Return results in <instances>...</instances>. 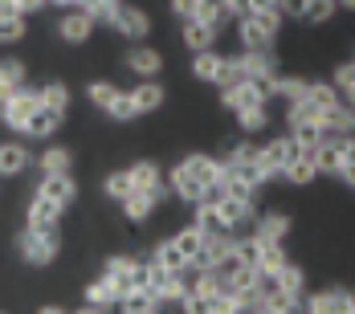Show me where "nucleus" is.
Returning a JSON list of instances; mask_svg holds the SVG:
<instances>
[{
  "mask_svg": "<svg viewBox=\"0 0 355 314\" xmlns=\"http://www.w3.org/2000/svg\"><path fill=\"white\" fill-rule=\"evenodd\" d=\"M220 180H225V164H220V155L192 151V155L176 159V168L168 172V192L180 196L184 204L196 209V204H205V196L213 192Z\"/></svg>",
  "mask_w": 355,
  "mask_h": 314,
  "instance_id": "nucleus-1",
  "label": "nucleus"
},
{
  "mask_svg": "<svg viewBox=\"0 0 355 314\" xmlns=\"http://www.w3.org/2000/svg\"><path fill=\"white\" fill-rule=\"evenodd\" d=\"M282 21L286 17H278V12H245L241 21H233L237 25L233 33L245 53H274V45L282 37Z\"/></svg>",
  "mask_w": 355,
  "mask_h": 314,
  "instance_id": "nucleus-2",
  "label": "nucleus"
},
{
  "mask_svg": "<svg viewBox=\"0 0 355 314\" xmlns=\"http://www.w3.org/2000/svg\"><path fill=\"white\" fill-rule=\"evenodd\" d=\"M216 216V233H237V237H245L249 229H253V220H257V196H220L209 204Z\"/></svg>",
  "mask_w": 355,
  "mask_h": 314,
  "instance_id": "nucleus-3",
  "label": "nucleus"
},
{
  "mask_svg": "<svg viewBox=\"0 0 355 314\" xmlns=\"http://www.w3.org/2000/svg\"><path fill=\"white\" fill-rule=\"evenodd\" d=\"M62 253V233L58 229H21L17 233V257L29 265H53Z\"/></svg>",
  "mask_w": 355,
  "mask_h": 314,
  "instance_id": "nucleus-4",
  "label": "nucleus"
},
{
  "mask_svg": "<svg viewBox=\"0 0 355 314\" xmlns=\"http://www.w3.org/2000/svg\"><path fill=\"white\" fill-rule=\"evenodd\" d=\"M86 98L98 106L110 123H135V119H139V114H135V106H131V94H127L123 86L107 82V78H94V82L86 86Z\"/></svg>",
  "mask_w": 355,
  "mask_h": 314,
  "instance_id": "nucleus-5",
  "label": "nucleus"
},
{
  "mask_svg": "<svg viewBox=\"0 0 355 314\" xmlns=\"http://www.w3.org/2000/svg\"><path fill=\"white\" fill-rule=\"evenodd\" d=\"M151 12L147 8H139V4H114V12H110V21H107V29L110 33H119V37H127L131 45H139V41H147L151 37Z\"/></svg>",
  "mask_w": 355,
  "mask_h": 314,
  "instance_id": "nucleus-6",
  "label": "nucleus"
},
{
  "mask_svg": "<svg viewBox=\"0 0 355 314\" xmlns=\"http://www.w3.org/2000/svg\"><path fill=\"white\" fill-rule=\"evenodd\" d=\"M294 155H298V143L290 139V135H274V139L257 143V164H261V175H266V184L282 180Z\"/></svg>",
  "mask_w": 355,
  "mask_h": 314,
  "instance_id": "nucleus-7",
  "label": "nucleus"
},
{
  "mask_svg": "<svg viewBox=\"0 0 355 314\" xmlns=\"http://www.w3.org/2000/svg\"><path fill=\"white\" fill-rule=\"evenodd\" d=\"M220 106L237 119L253 106H270V86H257V82H237V86H225L220 90Z\"/></svg>",
  "mask_w": 355,
  "mask_h": 314,
  "instance_id": "nucleus-8",
  "label": "nucleus"
},
{
  "mask_svg": "<svg viewBox=\"0 0 355 314\" xmlns=\"http://www.w3.org/2000/svg\"><path fill=\"white\" fill-rule=\"evenodd\" d=\"M355 311V290L347 286H322L306 294V314H352Z\"/></svg>",
  "mask_w": 355,
  "mask_h": 314,
  "instance_id": "nucleus-9",
  "label": "nucleus"
},
{
  "mask_svg": "<svg viewBox=\"0 0 355 314\" xmlns=\"http://www.w3.org/2000/svg\"><path fill=\"white\" fill-rule=\"evenodd\" d=\"M233 62H237V73H241V82H257V86H270L274 78H278V53H233Z\"/></svg>",
  "mask_w": 355,
  "mask_h": 314,
  "instance_id": "nucleus-10",
  "label": "nucleus"
},
{
  "mask_svg": "<svg viewBox=\"0 0 355 314\" xmlns=\"http://www.w3.org/2000/svg\"><path fill=\"white\" fill-rule=\"evenodd\" d=\"M131 175V192H139V196H155V200H164L168 196V175L159 164H151V159H139V164H131L127 168Z\"/></svg>",
  "mask_w": 355,
  "mask_h": 314,
  "instance_id": "nucleus-11",
  "label": "nucleus"
},
{
  "mask_svg": "<svg viewBox=\"0 0 355 314\" xmlns=\"http://www.w3.org/2000/svg\"><path fill=\"white\" fill-rule=\"evenodd\" d=\"M37 103H41L37 86H25V90H17L8 103H0V123H4L8 131H17V135H21V127L29 123V114L37 110Z\"/></svg>",
  "mask_w": 355,
  "mask_h": 314,
  "instance_id": "nucleus-12",
  "label": "nucleus"
},
{
  "mask_svg": "<svg viewBox=\"0 0 355 314\" xmlns=\"http://www.w3.org/2000/svg\"><path fill=\"white\" fill-rule=\"evenodd\" d=\"M192 78L205 82V86H213V90H220L225 78H229V53H220V49L192 53Z\"/></svg>",
  "mask_w": 355,
  "mask_h": 314,
  "instance_id": "nucleus-13",
  "label": "nucleus"
},
{
  "mask_svg": "<svg viewBox=\"0 0 355 314\" xmlns=\"http://www.w3.org/2000/svg\"><path fill=\"white\" fill-rule=\"evenodd\" d=\"M123 286L114 278H107V274H98V278H90L86 286H82V302L86 306H98V311H114V306H123Z\"/></svg>",
  "mask_w": 355,
  "mask_h": 314,
  "instance_id": "nucleus-14",
  "label": "nucleus"
},
{
  "mask_svg": "<svg viewBox=\"0 0 355 314\" xmlns=\"http://www.w3.org/2000/svg\"><path fill=\"white\" fill-rule=\"evenodd\" d=\"M180 41H184L188 53H209L220 41V29L209 25V21H200V17H192V21H180Z\"/></svg>",
  "mask_w": 355,
  "mask_h": 314,
  "instance_id": "nucleus-15",
  "label": "nucleus"
},
{
  "mask_svg": "<svg viewBox=\"0 0 355 314\" xmlns=\"http://www.w3.org/2000/svg\"><path fill=\"white\" fill-rule=\"evenodd\" d=\"M33 192L45 196V200H53L58 209H66V212L78 204V180H73V175H41Z\"/></svg>",
  "mask_w": 355,
  "mask_h": 314,
  "instance_id": "nucleus-16",
  "label": "nucleus"
},
{
  "mask_svg": "<svg viewBox=\"0 0 355 314\" xmlns=\"http://www.w3.org/2000/svg\"><path fill=\"white\" fill-rule=\"evenodd\" d=\"M94 29H98V21H94L86 8H66L62 21H58V37H62L66 45H82V41H90Z\"/></svg>",
  "mask_w": 355,
  "mask_h": 314,
  "instance_id": "nucleus-17",
  "label": "nucleus"
},
{
  "mask_svg": "<svg viewBox=\"0 0 355 314\" xmlns=\"http://www.w3.org/2000/svg\"><path fill=\"white\" fill-rule=\"evenodd\" d=\"M249 237L270 241V245H286V237H290V212H278V209L257 212V220H253Z\"/></svg>",
  "mask_w": 355,
  "mask_h": 314,
  "instance_id": "nucleus-18",
  "label": "nucleus"
},
{
  "mask_svg": "<svg viewBox=\"0 0 355 314\" xmlns=\"http://www.w3.org/2000/svg\"><path fill=\"white\" fill-rule=\"evenodd\" d=\"M33 151L25 147L21 139H4L0 143V180H17V175H25L33 168Z\"/></svg>",
  "mask_w": 355,
  "mask_h": 314,
  "instance_id": "nucleus-19",
  "label": "nucleus"
},
{
  "mask_svg": "<svg viewBox=\"0 0 355 314\" xmlns=\"http://www.w3.org/2000/svg\"><path fill=\"white\" fill-rule=\"evenodd\" d=\"M127 70L135 73L139 82H155V78L164 73V53L139 41V45H131V49H127Z\"/></svg>",
  "mask_w": 355,
  "mask_h": 314,
  "instance_id": "nucleus-20",
  "label": "nucleus"
},
{
  "mask_svg": "<svg viewBox=\"0 0 355 314\" xmlns=\"http://www.w3.org/2000/svg\"><path fill=\"white\" fill-rule=\"evenodd\" d=\"M147 261H151L159 274H192V265H188V257L180 253L176 237H164V241H155V249L147 253Z\"/></svg>",
  "mask_w": 355,
  "mask_h": 314,
  "instance_id": "nucleus-21",
  "label": "nucleus"
},
{
  "mask_svg": "<svg viewBox=\"0 0 355 314\" xmlns=\"http://www.w3.org/2000/svg\"><path fill=\"white\" fill-rule=\"evenodd\" d=\"M62 123H66L62 110H49V106L37 103V110L29 114V123L21 127V139H53V135L62 131Z\"/></svg>",
  "mask_w": 355,
  "mask_h": 314,
  "instance_id": "nucleus-22",
  "label": "nucleus"
},
{
  "mask_svg": "<svg viewBox=\"0 0 355 314\" xmlns=\"http://www.w3.org/2000/svg\"><path fill=\"white\" fill-rule=\"evenodd\" d=\"M355 135V110L343 98L322 110V139H352Z\"/></svg>",
  "mask_w": 355,
  "mask_h": 314,
  "instance_id": "nucleus-23",
  "label": "nucleus"
},
{
  "mask_svg": "<svg viewBox=\"0 0 355 314\" xmlns=\"http://www.w3.org/2000/svg\"><path fill=\"white\" fill-rule=\"evenodd\" d=\"M62 216H66V209H58L53 200H45V196H29V204H25V225L29 229H58L62 225Z\"/></svg>",
  "mask_w": 355,
  "mask_h": 314,
  "instance_id": "nucleus-24",
  "label": "nucleus"
},
{
  "mask_svg": "<svg viewBox=\"0 0 355 314\" xmlns=\"http://www.w3.org/2000/svg\"><path fill=\"white\" fill-rule=\"evenodd\" d=\"M33 164L41 175H73V151L62 143H49L45 151H37Z\"/></svg>",
  "mask_w": 355,
  "mask_h": 314,
  "instance_id": "nucleus-25",
  "label": "nucleus"
},
{
  "mask_svg": "<svg viewBox=\"0 0 355 314\" xmlns=\"http://www.w3.org/2000/svg\"><path fill=\"white\" fill-rule=\"evenodd\" d=\"M29 86V70H25V62H17V58H0V103H8L17 90H25Z\"/></svg>",
  "mask_w": 355,
  "mask_h": 314,
  "instance_id": "nucleus-26",
  "label": "nucleus"
},
{
  "mask_svg": "<svg viewBox=\"0 0 355 314\" xmlns=\"http://www.w3.org/2000/svg\"><path fill=\"white\" fill-rule=\"evenodd\" d=\"M282 180H286V184H294V188H306V184H315V180H319V164H315V151L298 147V155L290 159V168H286Z\"/></svg>",
  "mask_w": 355,
  "mask_h": 314,
  "instance_id": "nucleus-27",
  "label": "nucleus"
},
{
  "mask_svg": "<svg viewBox=\"0 0 355 314\" xmlns=\"http://www.w3.org/2000/svg\"><path fill=\"white\" fill-rule=\"evenodd\" d=\"M127 94H131L135 114H151V110H159V106H164V98H168V90L159 86V78H155V82H135Z\"/></svg>",
  "mask_w": 355,
  "mask_h": 314,
  "instance_id": "nucleus-28",
  "label": "nucleus"
},
{
  "mask_svg": "<svg viewBox=\"0 0 355 314\" xmlns=\"http://www.w3.org/2000/svg\"><path fill=\"white\" fill-rule=\"evenodd\" d=\"M274 294H282L286 302H306V294H311V290H306V270L290 261L282 274H278V290H274Z\"/></svg>",
  "mask_w": 355,
  "mask_h": 314,
  "instance_id": "nucleus-29",
  "label": "nucleus"
},
{
  "mask_svg": "<svg viewBox=\"0 0 355 314\" xmlns=\"http://www.w3.org/2000/svg\"><path fill=\"white\" fill-rule=\"evenodd\" d=\"M302 94H306V78H302V73H278V78L270 82V103L278 98V103L290 106V103H298Z\"/></svg>",
  "mask_w": 355,
  "mask_h": 314,
  "instance_id": "nucleus-30",
  "label": "nucleus"
},
{
  "mask_svg": "<svg viewBox=\"0 0 355 314\" xmlns=\"http://www.w3.org/2000/svg\"><path fill=\"white\" fill-rule=\"evenodd\" d=\"M315 151V164H319V175H339L343 168V139H322Z\"/></svg>",
  "mask_w": 355,
  "mask_h": 314,
  "instance_id": "nucleus-31",
  "label": "nucleus"
},
{
  "mask_svg": "<svg viewBox=\"0 0 355 314\" xmlns=\"http://www.w3.org/2000/svg\"><path fill=\"white\" fill-rule=\"evenodd\" d=\"M119 209H123V216H127L131 225H143V220H151V212L159 209V200H155V196H139V192H131Z\"/></svg>",
  "mask_w": 355,
  "mask_h": 314,
  "instance_id": "nucleus-32",
  "label": "nucleus"
},
{
  "mask_svg": "<svg viewBox=\"0 0 355 314\" xmlns=\"http://www.w3.org/2000/svg\"><path fill=\"white\" fill-rule=\"evenodd\" d=\"M172 237H176L180 253H184V257H188V265H192V261H196V253H200V249H205V237H209V233H205V229H200V225H184V229H176V233H172Z\"/></svg>",
  "mask_w": 355,
  "mask_h": 314,
  "instance_id": "nucleus-33",
  "label": "nucleus"
},
{
  "mask_svg": "<svg viewBox=\"0 0 355 314\" xmlns=\"http://www.w3.org/2000/svg\"><path fill=\"white\" fill-rule=\"evenodd\" d=\"M270 123H274V110H270V106H253V110H245V114H237V127H241V135H245V139L261 135Z\"/></svg>",
  "mask_w": 355,
  "mask_h": 314,
  "instance_id": "nucleus-34",
  "label": "nucleus"
},
{
  "mask_svg": "<svg viewBox=\"0 0 355 314\" xmlns=\"http://www.w3.org/2000/svg\"><path fill=\"white\" fill-rule=\"evenodd\" d=\"M37 94H41V106H49V110H62V114L70 110V86L58 82V78L45 82V86H37Z\"/></svg>",
  "mask_w": 355,
  "mask_h": 314,
  "instance_id": "nucleus-35",
  "label": "nucleus"
},
{
  "mask_svg": "<svg viewBox=\"0 0 355 314\" xmlns=\"http://www.w3.org/2000/svg\"><path fill=\"white\" fill-rule=\"evenodd\" d=\"M335 12H339V8H335V0H302L298 21H306V25H327Z\"/></svg>",
  "mask_w": 355,
  "mask_h": 314,
  "instance_id": "nucleus-36",
  "label": "nucleus"
},
{
  "mask_svg": "<svg viewBox=\"0 0 355 314\" xmlns=\"http://www.w3.org/2000/svg\"><path fill=\"white\" fill-rule=\"evenodd\" d=\"M196 17H200V21H209V25H216V29H225V25L233 21V12H229V0H200Z\"/></svg>",
  "mask_w": 355,
  "mask_h": 314,
  "instance_id": "nucleus-37",
  "label": "nucleus"
},
{
  "mask_svg": "<svg viewBox=\"0 0 355 314\" xmlns=\"http://www.w3.org/2000/svg\"><path fill=\"white\" fill-rule=\"evenodd\" d=\"M103 196H107V200H119V204L131 196V175H127V168H119V172H110L107 180H103Z\"/></svg>",
  "mask_w": 355,
  "mask_h": 314,
  "instance_id": "nucleus-38",
  "label": "nucleus"
},
{
  "mask_svg": "<svg viewBox=\"0 0 355 314\" xmlns=\"http://www.w3.org/2000/svg\"><path fill=\"white\" fill-rule=\"evenodd\" d=\"M49 0H0V17H33V12H41Z\"/></svg>",
  "mask_w": 355,
  "mask_h": 314,
  "instance_id": "nucleus-39",
  "label": "nucleus"
},
{
  "mask_svg": "<svg viewBox=\"0 0 355 314\" xmlns=\"http://www.w3.org/2000/svg\"><path fill=\"white\" fill-rule=\"evenodd\" d=\"M119 314H168V306L164 302H155V298H143V294H131L123 306H119Z\"/></svg>",
  "mask_w": 355,
  "mask_h": 314,
  "instance_id": "nucleus-40",
  "label": "nucleus"
},
{
  "mask_svg": "<svg viewBox=\"0 0 355 314\" xmlns=\"http://www.w3.org/2000/svg\"><path fill=\"white\" fill-rule=\"evenodd\" d=\"M327 82L339 90V98H343V94H352V90H355V62H339V66L331 70V78H327Z\"/></svg>",
  "mask_w": 355,
  "mask_h": 314,
  "instance_id": "nucleus-41",
  "label": "nucleus"
},
{
  "mask_svg": "<svg viewBox=\"0 0 355 314\" xmlns=\"http://www.w3.org/2000/svg\"><path fill=\"white\" fill-rule=\"evenodd\" d=\"M25 33H29L25 17H0V45H17Z\"/></svg>",
  "mask_w": 355,
  "mask_h": 314,
  "instance_id": "nucleus-42",
  "label": "nucleus"
},
{
  "mask_svg": "<svg viewBox=\"0 0 355 314\" xmlns=\"http://www.w3.org/2000/svg\"><path fill=\"white\" fill-rule=\"evenodd\" d=\"M180 314H213V294H196V290H188V298L180 302Z\"/></svg>",
  "mask_w": 355,
  "mask_h": 314,
  "instance_id": "nucleus-43",
  "label": "nucleus"
},
{
  "mask_svg": "<svg viewBox=\"0 0 355 314\" xmlns=\"http://www.w3.org/2000/svg\"><path fill=\"white\" fill-rule=\"evenodd\" d=\"M168 8H172V17H180V21H192L196 8H200V0H168Z\"/></svg>",
  "mask_w": 355,
  "mask_h": 314,
  "instance_id": "nucleus-44",
  "label": "nucleus"
},
{
  "mask_svg": "<svg viewBox=\"0 0 355 314\" xmlns=\"http://www.w3.org/2000/svg\"><path fill=\"white\" fill-rule=\"evenodd\" d=\"M229 12H233V21H241L249 12V0H229Z\"/></svg>",
  "mask_w": 355,
  "mask_h": 314,
  "instance_id": "nucleus-45",
  "label": "nucleus"
},
{
  "mask_svg": "<svg viewBox=\"0 0 355 314\" xmlns=\"http://www.w3.org/2000/svg\"><path fill=\"white\" fill-rule=\"evenodd\" d=\"M49 4H58V8H86L90 0H49Z\"/></svg>",
  "mask_w": 355,
  "mask_h": 314,
  "instance_id": "nucleus-46",
  "label": "nucleus"
},
{
  "mask_svg": "<svg viewBox=\"0 0 355 314\" xmlns=\"http://www.w3.org/2000/svg\"><path fill=\"white\" fill-rule=\"evenodd\" d=\"M37 314H70V311H66V306H53V302H49V306H41Z\"/></svg>",
  "mask_w": 355,
  "mask_h": 314,
  "instance_id": "nucleus-47",
  "label": "nucleus"
},
{
  "mask_svg": "<svg viewBox=\"0 0 355 314\" xmlns=\"http://www.w3.org/2000/svg\"><path fill=\"white\" fill-rule=\"evenodd\" d=\"M70 314H107V311H98V306H86V302H82V306H78V311H70Z\"/></svg>",
  "mask_w": 355,
  "mask_h": 314,
  "instance_id": "nucleus-48",
  "label": "nucleus"
},
{
  "mask_svg": "<svg viewBox=\"0 0 355 314\" xmlns=\"http://www.w3.org/2000/svg\"><path fill=\"white\" fill-rule=\"evenodd\" d=\"M335 8H343V12H355V0H335Z\"/></svg>",
  "mask_w": 355,
  "mask_h": 314,
  "instance_id": "nucleus-49",
  "label": "nucleus"
},
{
  "mask_svg": "<svg viewBox=\"0 0 355 314\" xmlns=\"http://www.w3.org/2000/svg\"><path fill=\"white\" fill-rule=\"evenodd\" d=\"M245 314H274L270 306H253V311H245Z\"/></svg>",
  "mask_w": 355,
  "mask_h": 314,
  "instance_id": "nucleus-50",
  "label": "nucleus"
},
{
  "mask_svg": "<svg viewBox=\"0 0 355 314\" xmlns=\"http://www.w3.org/2000/svg\"><path fill=\"white\" fill-rule=\"evenodd\" d=\"M343 103H347V106L355 110V90H352V94H343Z\"/></svg>",
  "mask_w": 355,
  "mask_h": 314,
  "instance_id": "nucleus-51",
  "label": "nucleus"
},
{
  "mask_svg": "<svg viewBox=\"0 0 355 314\" xmlns=\"http://www.w3.org/2000/svg\"><path fill=\"white\" fill-rule=\"evenodd\" d=\"M110 4H123V0H110Z\"/></svg>",
  "mask_w": 355,
  "mask_h": 314,
  "instance_id": "nucleus-52",
  "label": "nucleus"
},
{
  "mask_svg": "<svg viewBox=\"0 0 355 314\" xmlns=\"http://www.w3.org/2000/svg\"><path fill=\"white\" fill-rule=\"evenodd\" d=\"M0 314H8V311H0Z\"/></svg>",
  "mask_w": 355,
  "mask_h": 314,
  "instance_id": "nucleus-53",
  "label": "nucleus"
},
{
  "mask_svg": "<svg viewBox=\"0 0 355 314\" xmlns=\"http://www.w3.org/2000/svg\"><path fill=\"white\" fill-rule=\"evenodd\" d=\"M352 62H355V58H352Z\"/></svg>",
  "mask_w": 355,
  "mask_h": 314,
  "instance_id": "nucleus-54",
  "label": "nucleus"
},
{
  "mask_svg": "<svg viewBox=\"0 0 355 314\" xmlns=\"http://www.w3.org/2000/svg\"><path fill=\"white\" fill-rule=\"evenodd\" d=\"M352 314H355V311H352Z\"/></svg>",
  "mask_w": 355,
  "mask_h": 314,
  "instance_id": "nucleus-55",
  "label": "nucleus"
}]
</instances>
